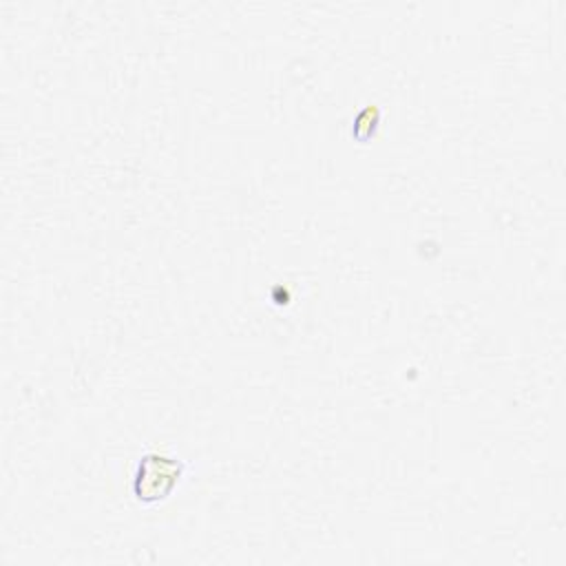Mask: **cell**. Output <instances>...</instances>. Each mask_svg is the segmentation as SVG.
<instances>
[{"label": "cell", "mask_w": 566, "mask_h": 566, "mask_svg": "<svg viewBox=\"0 0 566 566\" xmlns=\"http://www.w3.org/2000/svg\"><path fill=\"white\" fill-rule=\"evenodd\" d=\"M184 471L186 464L172 455H164L157 451L144 453L135 467L133 493L144 504L161 502L177 489Z\"/></svg>", "instance_id": "obj_1"}]
</instances>
